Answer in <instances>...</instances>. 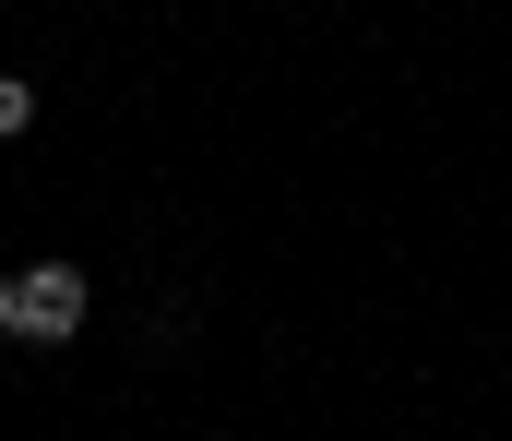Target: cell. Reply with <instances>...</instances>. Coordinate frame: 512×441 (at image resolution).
<instances>
[{
  "label": "cell",
  "instance_id": "6da1fadb",
  "mask_svg": "<svg viewBox=\"0 0 512 441\" xmlns=\"http://www.w3.org/2000/svg\"><path fill=\"white\" fill-rule=\"evenodd\" d=\"M84 310H96L84 263H24V275H0V334H12V346H72Z\"/></svg>",
  "mask_w": 512,
  "mask_h": 441
},
{
  "label": "cell",
  "instance_id": "7a4b0ae2",
  "mask_svg": "<svg viewBox=\"0 0 512 441\" xmlns=\"http://www.w3.org/2000/svg\"><path fill=\"white\" fill-rule=\"evenodd\" d=\"M24 132H36V84H24V72H0V144H24Z\"/></svg>",
  "mask_w": 512,
  "mask_h": 441
}]
</instances>
